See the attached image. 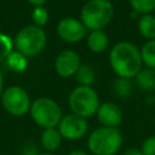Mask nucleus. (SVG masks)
I'll list each match as a JSON object with an SVG mask.
<instances>
[{"label":"nucleus","mask_w":155,"mask_h":155,"mask_svg":"<svg viewBox=\"0 0 155 155\" xmlns=\"http://www.w3.org/2000/svg\"><path fill=\"white\" fill-rule=\"evenodd\" d=\"M114 16V6L109 0H88L81 8V23L85 28L102 30Z\"/></svg>","instance_id":"7ed1b4c3"},{"label":"nucleus","mask_w":155,"mask_h":155,"mask_svg":"<svg viewBox=\"0 0 155 155\" xmlns=\"http://www.w3.org/2000/svg\"><path fill=\"white\" fill-rule=\"evenodd\" d=\"M29 113L33 121L44 130L57 127L63 117L59 104L48 97H39L33 101Z\"/></svg>","instance_id":"20e7f679"},{"label":"nucleus","mask_w":155,"mask_h":155,"mask_svg":"<svg viewBox=\"0 0 155 155\" xmlns=\"http://www.w3.org/2000/svg\"><path fill=\"white\" fill-rule=\"evenodd\" d=\"M124 137L119 128L98 127L87 137V149L92 155H115L122 147Z\"/></svg>","instance_id":"f03ea898"},{"label":"nucleus","mask_w":155,"mask_h":155,"mask_svg":"<svg viewBox=\"0 0 155 155\" xmlns=\"http://www.w3.org/2000/svg\"><path fill=\"white\" fill-rule=\"evenodd\" d=\"M113 90H114V93H115L119 98L125 99V98L130 97V94L132 93V85H131V81H130L128 79L119 78V79L114 82Z\"/></svg>","instance_id":"6ab92c4d"},{"label":"nucleus","mask_w":155,"mask_h":155,"mask_svg":"<svg viewBox=\"0 0 155 155\" xmlns=\"http://www.w3.org/2000/svg\"><path fill=\"white\" fill-rule=\"evenodd\" d=\"M75 80L80 84V86H91L94 81V70L88 64H80L79 69L75 73Z\"/></svg>","instance_id":"f3484780"},{"label":"nucleus","mask_w":155,"mask_h":155,"mask_svg":"<svg viewBox=\"0 0 155 155\" xmlns=\"http://www.w3.org/2000/svg\"><path fill=\"white\" fill-rule=\"evenodd\" d=\"M29 4H31L33 6H35V7H39V6H42L45 2H46V0H27Z\"/></svg>","instance_id":"a878e982"},{"label":"nucleus","mask_w":155,"mask_h":155,"mask_svg":"<svg viewBox=\"0 0 155 155\" xmlns=\"http://www.w3.org/2000/svg\"><path fill=\"white\" fill-rule=\"evenodd\" d=\"M79 67H80V57L75 51L71 50L62 51L54 61L56 73L61 78L74 76Z\"/></svg>","instance_id":"9d476101"},{"label":"nucleus","mask_w":155,"mask_h":155,"mask_svg":"<svg viewBox=\"0 0 155 155\" xmlns=\"http://www.w3.org/2000/svg\"><path fill=\"white\" fill-rule=\"evenodd\" d=\"M7 59V64L8 67L13 70V71H17V73H22L27 69V65H28V61H27V57L23 56L21 52L16 51V52H11L8 54V57L6 58Z\"/></svg>","instance_id":"a211bd4d"},{"label":"nucleus","mask_w":155,"mask_h":155,"mask_svg":"<svg viewBox=\"0 0 155 155\" xmlns=\"http://www.w3.org/2000/svg\"><path fill=\"white\" fill-rule=\"evenodd\" d=\"M13 42L11 38L4 33H0V62L6 59L8 54L12 52Z\"/></svg>","instance_id":"412c9836"},{"label":"nucleus","mask_w":155,"mask_h":155,"mask_svg":"<svg viewBox=\"0 0 155 155\" xmlns=\"http://www.w3.org/2000/svg\"><path fill=\"white\" fill-rule=\"evenodd\" d=\"M109 44L108 35L103 30H93L90 33L87 38V45L88 48L94 53H101L107 50Z\"/></svg>","instance_id":"2eb2a0df"},{"label":"nucleus","mask_w":155,"mask_h":155,"mask_svg":"<svg viewBox=\"0 0 155 155\" xmlns=\"http://www.w3.org/2000/svg\"><path fill=\"white\" fill-rule=\"evenodd\" d=\"M57 127L63 139L74 142L84 138L87 134L88 122L85 117H81L71 113L63 116Z\"/></svg>","instance_id":"6e6552de"},{"label":"nucleus","mask_w":155,"mask_h":155,"mask_svg":"<svg viewBox=\"0 0 155 155\" xmlns=\"http://www.w3.org/2000/svg\"><path fill=\"white\" fill-rule=\"evenodd\" d=\"M153 101H154V104H155V92H154V96H153Z\"/></svg>","instance_id":"c85d7f7f"},{"label":"nucleus","mask_w":155,"mask_h":155,"mask_svg":"<svg viewBox=\"0 0 155 155\" xmlns=\"http://www.w3.org/2000/svg\"><path fill=\"white\" fill-rule=\"evenodd\" d=\"M68 103L73 114L85 119L96 115L101 104L97 92L91 86L75 87L69 94Z\"/></svg>","instance_id":"39448f33"},{"label":"nucleus","mask_w":155,"mask_h":155,"mask_svg":"<svg viewBox=\"0 0 155 155\" xmlns=\"http://www.w3.org/2000/svg\"><path fill=\"white\" fill-rule=\"evenodd\" d=\"M134 79L139 90L144 92H155V69L142 68Z\"/></svg>","instance_id":"ddd939ff"},{"label":"nucleus","mask_w":155,"mask_h":155,"mask_svg":"<svg viewBox=\"0 0 155 155\" xmlns=\"http://www.w3.org/2000/svg\"><path fill=\"white\" fill-rule=\"evenodd\" d=\"M139 50L143 64H145L147 68L155 69V39L147 40Z\"/></svg>","instance_id":"dca6fc26"},{"label":"nucleus","mask_w":155,"mask_h":155,"mask_svg":"<svg viewBox=\"0 0 155 155\" xmlns=\"http://www.w3.org/2000/svg\"><path fill=\"white\" fill-rule=\"evenodd\" d=\"M122 155H143V154L139 148H128L124 151Z\"/></svg>","instance_id":"b1692460"},{"label":"nucleus","mask_w":155,"mask_h":155,"mask_svg":"<svg viewBox=\"0 0 155 155\" xmlns=\"http://www.w3.org/2000/svg\"><path fill=\"white\" fill-rule=\"evenodd\" d=\"M46 44L45 31L36 25H27L21 29L15 38V46L25 57L39 54Z\"/></svg>","instance_id":"423d86ee"},{"label":"nucleus","mask_w":155,"mask_h":155,"mask_svg":"<svg viewBox=\"0 0 155 155\" xmlns=\"http://www.w3.org/2000/svg\"><path fill=\"white\" fill-rule=\"evenodd\" d=\"M137 28L139 34L147 40L155 39V16L153 13L140 15L137 21Z\"/></svg>","instance_id":"4468645a"},{"label":"nucleus","mask_w":155,"mask_h":155,"mask_svg":"<svg viewBox=\"0 0 155 155\" xmlns=\"http://www.w3.org/2000/svg\"><path fill=\"white\" fill-rule=\"evenodd\" d=\"M109 63L113 71L124 79L134 78L142 69L140 50L132 42L121 41L113 46L109 53Z\"/></svg>","instance_id":"f257e3e1"},{"label":"nucleus","mask_w":155,"mask_h":155,"mask_svg":"<svg viewBox=\"0 0 155 155\" xmlns=\"http://www.w3.org/2000/svg\"><path fill=\"white\" fill-rule=\"evenodd\" d=\"M1 104L10 115L24 116L29 113L31 101L24 88L19 86H10L2 92Z\"/></svg>","instance_id":"0eeeda50"},{"label":"nucleus","mask_w":155,"mask_h":155,"mask_svg":"<svg viewBox=\"0 0 155 155\" xmlns=\"http://www.w3.org/2000/svg\"><path fill=\"white\" fill-rule=\"evenodd\" d=\"M98 122L103 127L117 128L122 124V111L120 107L113 102H104L99 104V108L96 113Z\"/></svg>","instance_id":"9b49d317"},{"label":"nucleus","mask_w":155,"mask_h":155,"mask_svg":"<svg viewBox=\"0 0 155 155\" xmlns=\"http://www.w3.org/2000/svg\"><path fill=\"white\" fill-rule=\"evenodd\" d=\"M39 155H56V154H54V153H46V151H45V153H41V154H39Z\"/></svg>","instance_id":"cd10ccee"},{"label":"nucleus","mask_w":155,"mask_h":155,"mask_svg":"<svg viewBox=\"0 0 155 155\" xmlns=\"http://www.w3.org/2000/svg\"><path fill=\"white\" fill-rule=\"evenodd\" d=\"M62 136L57 127L54 128H46L42 131L40 136V144L41 148L46 153H54L62 144Z\"/></svg>","instance_id":"f8f14e48"},{"label":"nucleus","mask_w":155,"mask_h":155,"mask_svg":"<svg viewBox=\"0 0 155 155\" xmlns=\"http://www.w3.org/2000/svg\"><path fill=\"white\" fill-rule=\"evenodd\" d=\"M140 150L143 155H155V136H150L145 138Z\"/></svg>","instance_id":"5701e85b"},{"label":"nucleus","mask_w":155,"mask_h":155,"mask_svg":"<svg viewBox=\"0 0 155 155\" xmlns=\"http://www.w3.org/2000/svg\"><path fill=\"white\" fill-rule=\"evenodd\" d=\"M132 11L138 15L151 13L155 10V0H128Z\"/></svg>","instance_id":"aec40b11"},{"label":"nucleus","mask_w":155,"mask_h":155,"mask_svg":"<svg viewBox=\"0 0 155 155\" xmlns=\"http://www.w3.org/2000/svg\"><path fill=\"white\" fill-rule=\"evenodd\" d=\"M67 155H90L87 151L85 150H81V149H75V150H71L70 153H68Z\"/></svg>","instance_id":"393cba45"},{"label":"nucleus","mask_w":155,"mask_h":155,"mask_svg":"<svg viewBox=\"0 0 155 155\" xmlns=\"http://www.w3.org/2000/svg\"><path fill=\"white\" fill-rule=\"evenodd\" d=\"M31 19L34 22V24L36 27H42L46 24L47 19H48V13L46 11V8H44L42 6L35 7L31 12Z\"/></svg>","instance_id":"4be33fe9"},{"label":"nucleus","mask_w":155,"mask_h":155,"mask_svg":"<svg viewBox=\"0 0 155 155\" xmlns=\"http://www.w3.org/2000/svg\"><path fill=\"white\" fill-rule=\"evenodd\" d=\"M2 86H4V80H2V74L0 71V99H1V96H2Z\"/></svg>","instance_id":"bb28decb"},{"label":"nucleus","mask_w":155,"mask_h":155,"mask_svg":"<svg viewBox=\"0 0 155 155\" xmlns=\"http://www.w3.org/2000/svg\"><path fill=\"white\" fill-rule=\"evenodd\" d=\"M57 34L67 42H78L86 35V28L80 21L73 17H65L57 24Z\"/></svg>","instance_id":"1a4fd4ad"},{"label":"nucleus","mask_w":155,"mask_h":155,"mask_svg":"<svg viewBox=\"0 0 155 155\" xmlns=\"http://www.w3.org/2000/svg\"><path fill=\"white\" fill-rule=\"evenodd\" d=\"M154 125H155V115H154Z\"/></svg>","instance_id":"c756f323"}]
</instances>
